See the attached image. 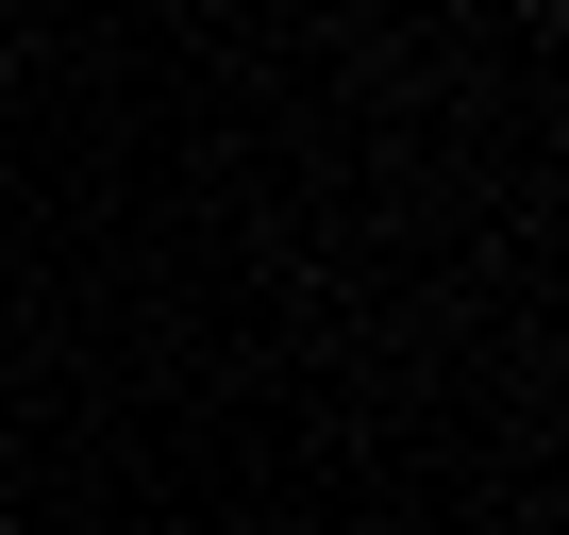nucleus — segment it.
Wrapping results in <instances>:
<instances>
[{"label": "nucleus", "mask_w": 569, "mask_h": 535, "mask_svg": "<svg viewBox=\"0 0 569 535\" xmlns=\"http://www.w3.org/2000/svg\"><path fill=\"white\" fill-rule=\"evenodd\" d=\"M0 535H18V518H0Z\"/></svg>", "instance_id": "nucleus-1"}]
</instances>
